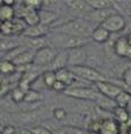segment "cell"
<instances>
[{"instance_id":"6da1fadb","label":"cell","mask_w":131,"mask_h":134,"mask_svg":"<svg viewBox=\"0 0 131 134\" xmlns=\"http://www.w3.org/2000/svg\"><path fill=\"white\" fill-rule=\"evenodd\" d=\"M47 46L52 47L56 51H70L77 47H84L90 44V38H77L64 33L51 32L46 37Z\"/></svg>"},{"instance_id":"7a4b0ae2","label":"cell","mask_w":131,"mask_h":134,"mask_svg":"<svg viewBox=\"0 0 131 134\" xmlns=\"http://www.w3.org/2000/svg\"><path fill=\"white\" fill-rule=\"evenodd\" d=\"M93 28V25L87 23L84 19H71V20L60 24L52 32L64 33V34H69L77 38H90Z\"/></svg>"},{"instance_id":"3957f363","label":"cell","mask_w":131,"mask_h":134,"mask_svg":"<svg viewBox=\"0 0 131 134\" xmlns=\"http://www.w3.org/2000/svg\"><path fill=\"white\" fill-rule=\"evenodd\" d=\"M70 69L76 74V76L78 79H83V80L89 81V82L98 83L102 82V81H106V76L97 68H93V67L83 65L77 67H71Z\"/></svg>"},{"instance_id":"277c9868","label":"cell","mask_w":131,"mask_h":134,"mask_svg":"<svg viewBox=\"0 0 131 134\" xmlns=\"http://www.w3.org/2000/svg\"><path fill=\"white\" fill-rule=\"evenodd\" d=\"M64 94L73 99L85 100V101H93L96 102L99 98V93L95 88H91L89 86H73L65 90Z\"/></svg>"},{"instance_id":"5b68a950","label":"cell","mask_w":131,"mask_h":134,"mask_svg":"<svg viewBox=\"0 0 131 134\" xmlns=\"http://www.w3.org/2000/svg\"><path fill=\"white\" fill-rule=\"evenodd\" d=\"M56 53H57L56 49H53L50 46H45L34 52L32 64L34 66H39V67L51 65V63L53 61L54 57H56Z\"/></svg>"},{"instance_id":"8992f818","label":"cell","mask_w":131,"mask_h":134,"mask_svg":"<svg viewBox=\"0 0 131 134\" xmlns=\"http://www.w3.org/2000/svg\"><path fill=\"white\" fill-rule=\"evenodd\" d=\"M87 59V49L86 46L84 47H77L67 51V67H77L86 65Z\"/></svg>"},{"instance_id":"52a82bcc","label":"cell","mask_w":131,"mask_h":134,"mask_svg":"<svg viewBox=\"0 0 131 134\" xmlns=\"http://www.w3.org/2000/svg\"><path fill=\"white\" fill-rule=\"evenodd\" d=\"M96 91L99 93L101 95L105 98H109L111 100H115L116 97L119 94L120 92L124 91V88L119 85H116L113 82H110V81H102V82L96 83Z\"/></svg>"},{"instance_id":"ba28073f","label":"cell","mask_w":131,"mask_h":134,"mask_svg":"<svg viewBox=\"0 0 131 134\" xmlns=\"http://www.w3.org/2000/svg\"><path fill=\"white\" fill-rule=\"evenodd\" d=\"M125 25L127 23H125L124 16L120 15L119 13H115L109 16L108 19H105V21L99 26H102L104 30H106L111 34V33H118L123 31L125 28Z\"/></svg>"},{"instance_id":"9c48e42d","label":"cell","mask_w":131,"mask_h":134,"mask_svg":"<svg viewBox=\"0 0 131 134\" xmlns=\"http://www.w3.org/2000/svg\"><path fill=\"white\" fill-rule=\"evenodd\" d=\"M117 13L115 11V8H109V9H92L89 13L83 14V19L86 20L87 23L92 24H97V25H102L105 21V19H108L110 15Z\"/></svg>"},{"instance_id":"30bf717a","label":"cell","mask_w":131,"mask_h":134,"mask_svg":"<svg viewBox=\"0 0 131 134\" xmlns=\"http://www.w3.org/2000/svg\"><path fill=\"white\" fill-rule=\"evenodd\" d=\"M43 113L44 112L39 108L35 109H31V111H24V112H19V113L14 114V118L23 125H30V127L34 124L39 122L43 119ZM35 126V125H34Z\"/></svg>"},{"instance_id":"8fae6325","label":"cell","mask_w":131,"mask_h":134,"mask_svg":"<svg viewBox=\"0 0 131 134\" xmlns=\"http://www.w3.org/2000/svg\"><path fill=\"white\" fill-rule=\"evenodd\" d=\"M56 73V79L60 82H63L66 87H72L77 83L78 78L76 76V74L71 71L69 67H65V68H60V69H57L54 71Z\"/></svg>"},{"instance_id":"7c38bea8","label":"cell","mask_w":131,"mask_h":134,"mask_svg":"<svg viewBox=\"0 0 131 134\" xmlns=\"http://www.w3.org/2000/svg\"><path fill=\"white\" fill-rule=\"evenodd\" d=\"M113 51L117 57L131 59V45L128 42L127 37H120L113 44Z\"/></svg>"},{"instance_id":"4fadbf2b","label":"cell","mask_w":131,"mask_h":134,"mask_svg":"<svg viewBox=\"0 0 131 134\" xmlns=\"http://www.w3.org/2000/svg\"><path fill=\"white\" fill-rule=\"evenodd\" d=\"M50 33V27L44 26L41 24L37 26H31V27H26V30L23 32L21 37L24 38H45L47 37Z\"/></svg>"},{"instance_id":"5bb4252c","label":"cell","mask_w":131,"mask_h":134,"mask_svg":"<svg viewBox=\"0 0 131 134\" xmlns=\"http://www.w3.org/2000/svg\"><path fill=\"white\" fill-rule=\"evenodd\" d=\"M99 134H120L119 124L113 119H104L101 121Z\"/></svg>"},{"instance_id":"9a60e30c","label":"cell","mask_w":131,"mask_h":134,"mask_svg":"<svg viewBox=\"0 0 131 134\" xmlns=\"http://www.w3.org/2000/svg\"><path fill=\"white\" fill-rule=\"evenodd\" d=\"M64 4H65L69 8L73 9V11L80 12V13H83V14L89 13L90 11H92V8L90 7V5L87 4L86 0H66V1H64Z\"/></svg>"},{"instance_id":"2e32d148","label":"cell","mask_w":131,"mask_h":134,"mask_svg":"<svg viewBox=\"0 0 131 134\" xmlns=\"http://www.w3.org/2000/svg\"><path fill=\"white\" fill-rule=\"evenodd\" d=\"M39 13V19H40V24L44 26H50L52 25L53 23H56L57 19H58V14L56 12L51 11V9H44V8H40L38 11Z\"/></svg>"},{"instance_id":"e0dca14e","label":"cell","mask_w":131,"mask_h":134,"mask_svg":"<svg viewBox=\"0 0 131 134\" xmlns=\"http://www.w3.org/2000/svg\"><path fill=\"white\" fill-rule=\"evenodd\" d=\"M50 66H51L52 71L67 67V51H57L56 57Z\"/></svg>"},{"instance_id":"ac0fdd59","label":"cell","mask_w":131,"mask_h":134,"mask_svg":"<svg viewBox=\"0 0 131 134\" xmlns=\"http://www.w3.org/2000/svg\"><path fill=\"white\" fill-rule=\"evenodd\" d=\"M92 41L97 42V44H104V42L109 41L110 39V33L106 30H104L102 26H96L92 31V34L90 37Z\"/></svg>"},{"instance_id":"d6986e66","label":"cell","mask_w":131,"mask_h":134,"mask_svg":"<svg viewBox=\"0 0 131 134\" xmlns=\"http://www.w3.org/2000/svg\"><path fill=\"white\" fill-rule=\"evenodd\" d=\"M33 54H34V52H31V51H28V49H25V51H23L20 54H18V55L11 61L15 65V67L27 66V65H30V64H32Z\"/></svg>"},{"instance_id":"ffe728a7","label":"cell","mask_w":131,"mask_h":134,"mask_svg":"<svg viewBox=\"0 0 131 134\" xmlns=\"http://www.w3.org/2000/svg\"><path fill=\"white\" fill-rule=\"evenodd\" d=\"M45 46H47L46 37L45 38H24V47H28V48L33 49L34 52Z\"/></svg>"},{"instance_id":"44dd1931","label":"cell","mask_w":131,"mask_h":134,"mask_svg":"<svg viewBox=\"0 0 131 134\" xmlns=\"http://www.w3.org/2000/svg\"><path fill=\"white\" fill-rule=\"evenodd\" d=\"M19 46V42L14 38L4 37L0 38V52H9Z\"/></svg>"},{"instance_id":"7402d4cb","label":"cell","mask_w":131,"mask_h":134,"mask_svg":"<svg viewBox=\"0 0 131 134\" xmlns=\"http://www.w3.org/2000/svg\"><path fill=\"white\" fill-rule=\"evenodd\" d=\"M92 9H109L116 6V2L110 0H86Z\"/></svg>"},{"instance_id":"603a6c76","label":"cell","mask_w":131,"mask_h":134,"mask_svg":"<svg viewBox=\"0 0 131 134\" xmlns=\"http://www.w3.org/2000/svg\"><path fill=\"white\" fill-rule=\"evenodd\" d=\"M111 112H112L113 116H115V119H113V120H116L118 124H119V125L125 124L127 121L130 120V115H129V113H128V111L125 108H122V107L116 106Z\"/></svg>"},{"instance_id":"cb8c5ba5","label":"cell","mask_w":131,"mask_h":134,"mask_svg":"<svg viewBox=\"0 0 131 134\" xmlns=\"http://www.w3.org/2000/svg\"><path fill=\"white\" fill-rule=\"evenodd\" d=\"M53 134H87V132L78 126H63V127L57 128L56 131H52Z\"/></svg>"},{"instance_id":"d4e9b609","label":"cell","mask_w":131,"mask_h":134,"mask_svg":"<svg viewBox=\"0 0 131 134\" xmlns=\"http://www.w3.org/2000/svg\"><path fill=\"white\" fill-rule=\"evenodd\" d=\"M15 18V9L14 7H9L2 4L0 6V21H11Z\"/></svg>"},{"instance_id":"484cf974","label":"cell","mask_w":131,"mask_h":134,"mask_svg":"<svg viewBox=\"0 0 131 134\" xmlns=\"http://www.w3.org/2000/svg\"><path fill=\"white\" fill-rule=\"evenodd\" d=\"M17 71V67L11 60L0 59V73L4 75H11Z\"/></svg>"},{"instance_id":"4316f807","label":"cell","mask_w":131,"mask_h":134,"mask_svg":"<svg viewBox=\"0 0 131 134\" xmlns=\"http://www.w3.org/2000/svg\"><path fill=\"white\" fill-rule=\"evenodd\" d=\"M43 95L40 92H37L34 90H27L25 92V98H24V102L26 104H35V102L41 101Z\"/></svg>"},{"instance_id":"83f0119b","label":"cell","mask_w":131,"mask_h":134,"mask_svg":"<svg viewBox=\"0 0 131 134\" xmlns=\"http://www.w3.org/2000/svg\"><path fill=\"white\" fill-rule=\"evenodd\" d=\"M130 100H131V93L128 92V91H123V92H120L119 94L116 97L115 104H116V106L125 108V107L128 106V104L130 102Z\"/></svg>"},{"instance_id":"f1b7e54d","label":"cell","mask_w":131,"mask_h":134,"mask_svg":"<svg viewBox=\"0 0 131 134\" xmlns=\"http://www.w3.org/2000/svg\"><path fill=\"white\" fill-rule=\"evenodd\" d=\"M41 80H43L44 86L46 88H52L53 83L57 81L54 71H52V69H47V71H45L44 73L41 74Z\"/></svg>"},{"instance_id":"f546056e","label":"cell","mask_w":131,"mask_h":134,"mask_svg":"<svg viewBox=\"0 0 131 134\" xmlns=\"http://www.w3.org/2000/svg\"><path fill=\"white\" fill-rule=\"evenodd\" d=\"M25 92L23 88L18 87H14L13 90L11 91V100L14 102V104H21L24 102V98H25Z\"/></svg>"},{"instance_id":"4dcf8cb0","label":"cell","mask_w":131,"mask_h":134,"mask_svg":"<svg viewBox=\"0 0 131 134\" xmlns=\"http://www.w3.org/2000/svg\"><path fill=\"white\" fill-rule=\"evenodd\" d=\"M67 115H69V113L64 107H57V108L53 109V118L57 121H64L67 118Z\"/></svg>"},{"instance_id":"1f68e13d","label":"cell","mask_w":131,"mask_h":134,"mask_svg":"<svg viewBox=\"0 0 131 134\" xmlns=\"http://www.w3.org/2000/svg\"><path fill=\"white\" fill-rule=\"evenodd\" d=\"M30 132L31 134H53L51 130H49L45 126H40V125H35V126H31L30 127Z\"/></svg>"},{"instance_id":"d6a6232c","label":"cell","mask_w":131,"mask_h":134,"mask_svg":"<svg viewBox=\"0 0 131 134\" xmlns=\"http://www.w3.org/2000/svg\"><path fill=\"white\" fill-rule=\"evenodd\" d=\"M122 81L128 88L131 90V67L127 68L122 73Z\"/></svg>"},{"instance_id":"836d02e7","label":"cell","mask_w":131,"mask_h":134,"mask_svg":"<svg viewBox=\"0 0 131 134\" xmlns=\"http://www.w3.org/2000/svg\"><path fill=\"white\" fill-rule=\"evenodd\" d=\"M66 88H67V87H66V86L64 85L63 82H60V81L57 80L56 82L53 83V86H52L51 90H52V91H54V92H58V93H64V92H65Z\"/></svg>"},{"instance_id":"e575fe53","label":"cell","mask_w":131,"mask_h":134,"mask_svg":"<svg viewBox=\"0 0 131 134\" xmlns=\"http://www.w3.org/2000/svg\"><path fill=\"white\" fill-rule=\"evenodd\" d=\"M14 127L11 125H6V126H2V131L1 133L2 134H14Z\"/></svg>"},{"instance_id":"d590c367","label":"cell","mask_w":131,"mask_h":134,"mask_svg":"<svg viewBox=\"0 0 131 134\" xmlns=\"http://www.w3.org/2000/svg\"><path fill=\"white\" fill-rule=\"evenodd\" d=\"M127 14L129 16H131V7H129V8H127Z\"/></svg>"},{"instance_id":"8d00e7d4","label":"cell","mask_w":131,"mask_h":134,"mask_svg":"<svg viewBox=\"0 0 131 134\" xmlns=\"http://www.w3.org/2000/svg\"><path fill=\"white\" fill-rule=\"evenodd\" d=\"M1 131H2V126L0 125V133H1Z\"/></svg>"},{"instance_id":"74e56055","label":"cell","mask_w":131,"mask_h":134,"mask_svg":"<svg viewBox=\"0 0 131 134\" xmlns=\"http://www.w3.org/2000/svg\"><path fill=\"white\" fill-rule=\"evenodd\" d=\"M1 5H2V0H0V6H1Z\"/></svg>"},{"instance_id":"f35d334b","label":"cell","mask_w":131,"mask_h":134,"mask_svg":"<svg viewBox=\"0 0 131 134\" xmlns=\"http://www.w3.org/2000/svg\"><path fill=\"white\" fill-rule=\"evenodd\" d=\"M0 27H1V21H0Z\"/></svg>"},{"instance_id":"ab89813d","label":"cell","mask_w":131,"mask_h":134,"mask_svg":"<svg viewBox=\"0 0 131 134\" xmlns=\"http://www.w3.org/2000/svg\"><path fill=\"white\" fill-rule=\"evenodd\" d=\"M0 134H2V133H0Z\"/></svg>"}]
</instances>
